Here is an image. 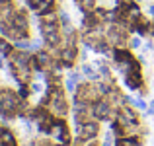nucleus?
I'll use <instances>...</instances> for the list:
<instances>
[{
	"mask_svg": "<svg viewBox=\"0 0 154 146\" xmlns=\"http://www.w3.org/2000/svg\"><path fill=\"white\" fill-rule=\"evenodd\" d=\"M41 35L45 39V43L49 47H59L60 45V29H59V23H47L41 22Z\"/></svg>",
	"mask_w": 154,
	"mask_h": 146,
	"instance_id": "nucleus-1",
	"label": "nucleus"
},
{
	"mask_svg": "<svg viewBox=\"0 0 154 146\" xmlns=\"http://www.w3.org/2000/svg\"><path fill=\"white\" fill-rule=\"evenodd\" d=\"M74 125H76V132L82 140H94L100 132V125L98 121H86V123H80V121L74 119Z\"/></svg>",
	"mask_w": 154,
	"mask_h": 146,
	"instance_id": "nucleus-2",
	"label": "nucleus"
},
{
	"mask_svg": "<svg viewBox=\"0 0 154 146\" xmlns=\"http://www.w3.org/2000/svg\"><path fill=\"white\" fill-rule=\"evenodd\" d=\"M49 136H53L59 144H68V142H70V132H68V127H66V123L60 121V119L53 121Z\"/></svg>",
	"mask_w": 154,
	"mask_h": 146,
	"instance_id": "nucleus-3",
	"label": "nucleus"
},
{
	"mask_svg": "<svg viewBox=\"0 0 154 146\" xmlns=\"http://www.w3.org/2000/svg\"><path fill=\"white\" fill-rule=\"evenodd\" d=\"M100 96L102 94H100L98 86H94V84H78V88H76V97L86 101V103H96Z\"/></svg>",
	"mask_w": 154,
	"mask_h": 146,
	"instance_id": "nucleus-4",
	"label": "nucleus"
},
{
	"mask_svg": "<svg viewBox=\"0 0 154 146\" xmlns=\"http://www.w3.org/2000/svg\"><path fill=\"white\" fill-rule=\"evenodd\" d=\"M94 105V117L98 121H107L109 117H111V111H113V105H111V101H107V99H98L96 103H92Z\"/></svg>",
	"mask_w": 154,
	"mask_h": 146,
	"instance_id": "nucleus-5",
	"label": "nucleus"
},
{
	"mask_svg": "<svg viewBox=\"0 0 154 146\" xmlns=\"http://www.w3.org/2000/svg\"><path fill=\"white\" fill-rule=\"evenodd\" d=\"M76 56H78V47H76V45H64L63 49H60V60H63V66L70 68Z\"/></svg>",
	"mask_w": 154,
	"mask_h": 146,
	"instance_id": "nucleus-6",
	"label": "nucleus"
},
{
	"mask_svg": "<svg viewBox=\"0 0 154 146\" xmlns=\"http://www.w3.org/2000/svg\"><path fill=\"white\" fill-rule=\"evenodd\" d=\"M16 14V6L12 0H2L0 4V23H10Z\"/></svg>",
	"mask_w": 154,
	"mask_h": 146,
	"instance_id": "nucleus-7",
	"label": "nucleus"
},
{
	"mask_svg": "<svg viewBox=\"0 0 154 146\" xmlns=\"http://www.w3.org/2000/svg\"><path fill=\"white\" fill-rule=\"evenodd\" d=\"M35 62H37V68H35V70H47V68L53 66V59H51V55L47 51H37Z\"/></svg>",
	"mask_w": 154,
	"mask_h": 146,
	"instance_id": "nucleus-8",
	"label": "nucleus"
},
{
	"mask_svg": "<svg viewBox=\"0 0 154 146\" xmlns=\"http://www.w3.org/2000/svg\"><path fill=\"white\" fill-rule=\"evenodd\" d=\"M82 72H84V74H86L88 78L92 80V82H98V80H100V74H98V72H96L94 68L90 66V64H82Z\"/></svg>",
	"mask_w": 154,
	"mask_h": 146,
	"instance_id": "nucleus-9",
	"label": "nucleus"
},
{
	"mask_svg": "<svg viewBox=\"0 0 154 146\" xmlns=\"http://www.w3.org/2000/svg\"><path fill=\"white\" fill-rule=\"evenodd\" d=\"M133 4H135V0H117V10L127 12V8H131Z\"/></svg>",
	"mask_w": 154,
	"mask_h": 146,
	"instance_id": "nucleus-10",
	"label": "nucleus"
},
{
	"mask_svg": "<svg viewBox=\"0 0 154 146\" xmlns=\"http://www.w3.org/2000/svg\"><path fill=\"white\" fill-rule=\"evenodd\" d=\"M100 74H102L103 78L107 80V82H111V70H109V66H105V64H102V66H100Z\"/></svg>",
	"mask_w": 154,
	"mask_h": 146,
	"instance_id": "nucleus-11",
	"label": "nucleus"
},
{
	"mask_svg": "<svg viewBox=\"0 0 154 146\" xmlns=\"http://www.w3.org/2000/svg\"><path fill=\"white\" fill-rule=\"evenodd\" d=\"M59 23H63V26H68V23H70V18H68L66 12H59Z\"/></svg>",
	"mask_w": 154,
	"mask_h": 146,
	"instance_id": "nucleus-12",
	"label": "nucleus"
},
{
	"mask_svg": "<svg viewBox=\"0 0 154 146\" xmlns=\"http://www.w3.org/2000/svg\"><path fill=\"white\" fill-rule=\"evenodd\" d=\"M66 90L68 92H76V80L72 78V76H68V80H66Z\"/></svg>",
	"mask_w": 154,
	"mask_h": 146,
	"instance_id": "nucleus-13",
	"label": "nucleus"
},
{
	"mask_svg": "<svg viewBox=\"0 0 154 146\" xmlns=\"http://www.w3.org/2000/svg\"><path fill=\"white\" fill-rule=\"evenodd\" d=\"M29 90L33 92V94H39V92L43 90V86H41V84H37V82H29Z\"/></svg>",
	"mask_w": 154,
	"mask_h": 146,
	"instance_id": "nucleus-14",
	"label": "nucleus"
},
{
	"mask_svg": "<svg viewBox=\"0 0 154 146\" xmlns=\"http://www.w3.org/2000/svg\"><path fill=\"white\" fill-rule=\"evenodd\" d=\"M41 45H43L41 39H33V41H31V51H37V49H41Z\"/></svg>",
	"mask_w": 154,
	"mask_h": 146,
	"instance_id": "nucleus-15",
	"label": "nucleus"
},
{
	"mask_svg": "<svg viewBox=\"0 0 154 146\" xmlns=\"http://www.w3.org/2000/svg\"><path fill=\"white\" fill-rule=\"evenodd\" d=\"M103 146H113V136L109 135V132L105 135V138H103Z\"/></svg>",
	"mask_w": 154,
	"mask_h": 146,
	"instance_id": "nucleus-16",
	"label": "nucleus"
},
{
	"mask_svg": "<svg viewBox=\"0 0 154 146\" xmlns=\"http://www.w3.org/2000/svg\"><path fill=\"white\" fill-rule=\"evenodd\" d=\"M131 47H133V49H139V47H140V39H139V37H133V39H131Z\"/></svg>",
	"mask_w": 154,
	"mask_h": 146,
	"instance_id": "nucleus-17",
	"label": "nucleus"
},
{
	"mask_svg": "<svg viewBox=\"0 0 154 146\" xmlns=\"http://www.w3.org/2000/svg\"><path fill=\"white\" fill-rule=\"evenodd\" d=\"M146 113H148V115H154V101H152V103H150V107L146 109Z\"/></svg>",
	"mask_w": 154,
	"mask_h": 146,
	"instance_id": "nucleus-18",
	"label": "nucleus"
},
{
	"mask_svg": "<svg viewBox=\"0 0 154 146\" xmlns=\"http://www.w3.org/2000/svg\"><path fill=\"white\" fill-rule=\"evenodd\" d=\"M148 14L154 16V4H150V6H148Z\"/></svg>",
	"mask_w": 154,
	"mask_h": 146,
	"instance_id": "nucleus-19",
	"label": "nucleus"
},
{
	"mask_svg": "<svg viewBox=\"0 0 154 146\" xmlns=\"http://www.w3.org/2000/svg\"><path fill=\"white\" fill-rule=\"evenodd\" d=\"M47 4H51V6H55V0H45Z\"/></svg>",
	"mask_w": 154,
	"mask_h": 146,
	"instance_id": "nucleus-20",
	"label": "nucleus"
},
{
	"mask_svg": "<svg viewBox=\"0 0 154 146\" xmlns=\"http://www.w3.org/2000/svg\"><path fill=\"white\" fill-rule=\"evenodd\" d=\"M2 66H4V62H2V59H0V70H2Z\"/></svg>",
	"mask_w": 154,
	"mask_h": 146,
	"instance_id": "nucleus-21",
	"label": "nucleus"
},
{
	"mask_svg": "<svg viewBox=\"0 0 154 146\" xmlns=\"http://www.w3.org/2000/svg\"><path fill=\"white\" fill-rule=\"evenodd\" d=\"M88 146H98V144H96V142H90V144H88Z\"/></svg>",
	"mask_w": 154,
	"mask_h": 146,
	"instance_id": "nucleus-22",
	"label": "nucleus"
},
{
	"mask_svg": "<svg viewBox=\"0 0 154 146\" xmlns=\"http://www.w3.org/2000/svg\"><path fill=\"white\" fill-rule=\"evenodd\" d=\"M135 2H137V4H139V2H143V0H135Z\"/></svg>",
	"mask_w": 154,
	"mask_h": 146,
	"instance_id": "nucleus-23",
	"label": "nucleus"
},
{
	"mask_svg": "<svg viewBox=\"0 0 154 146\" xmlns=\"http://www.w3.org/2000/svg\"><path fill=\"white\" fill-rule=\"evenodd\" d=\"M107 2H111V0H107Z\"/></svg>",
	"mask_w": 154,
	"mask_h": 146,
	"instance_id": "nucleus-24",
	"label": "nucleus"
}]
</instances>
